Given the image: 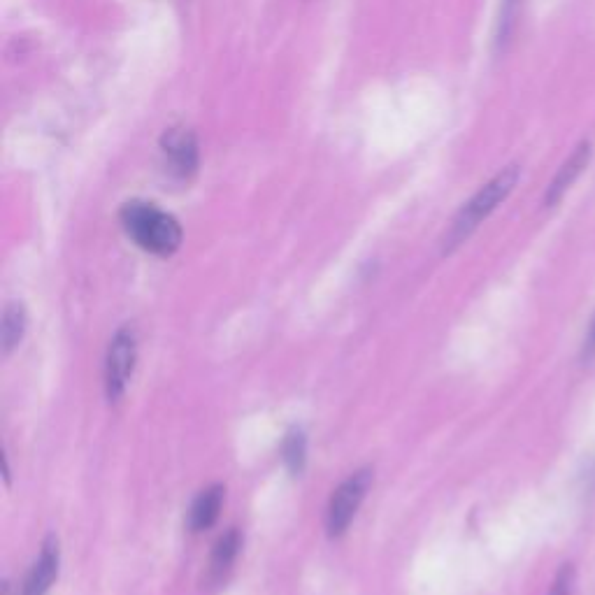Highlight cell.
I'll use <instances>...</instances> for the list:
<instances>
[{
    "label": "cell",
    "instance_id": "obj_1",
    "mask_svg": "<svg viewBox=\"0 0 595 595\" xmlns=\"http://www.w3.org/2000/svg\"><path fill=\"white\" fill-rule=\"evenodd\" d=\"M121 226L128 238L147 254L168 258L182 247L184 233L179 221L154 203H142V200L126 203L121 210Z\"/></svg>",
    "mask_w": 595,
    "mask_h": 595
},
{
    "label": "cell",
    "instance_id": "obj_2",
    "mask_svg": "<svg viewBox=\"0 0 595 595\" xmlns=\"http://www.w3.org/2000/svg\"><path fill=\"white\" fill-rule=\"evenodd\" d=\"M519 177H521L519 166H507L505 170H500L491 182H486L482 189H479L475 196L461 207V212L456 214V219L451 221L449 231L442 240V254H454L456 249L461 247L463 242L468 240L470 235L498 210V205L510 196L514 186L519 184Z\"/></svg>",
    "mask_w": 595,
    "mask_h": 595
},
{
    "label": "cell",
    "instance_id": "obj_3",
    "mask_svg": "<svg viewBox=\"0 0 595 595\" xmlns=\"http://www.w3.org/2000/svg\"><path fill=\"white\" fill-rule=\"evenodd\" d=\"M372 484V472L370 470H358L349 479L333 491L331 503H328L326 510V533L333 540H338L344 533H347L351 521L356 519L358 510H361L365 496H368V489Z\"/></svg>",
    "mask_w": 595,
    "mask_h": 595
},
{
    "label": "cell",
    "instance_id": "obj_4",
    "mask_svg": "<svg viewBox=\"0 0 595 595\" xmlns=\"http://www.w3.org/2000/svg\"><path fill=\"white\" fill-rule=\"evenodd\" d=\"M135 361H138V338L131 326L117 331L105 358V391L112 403L124 396L128 382H131Z\"/></svg>",
    "mask_w": 595,
    "mask_h": 595
},
{
    "label": "cell",
    "instance_id": "obj_5",
    "mask_svg": "<svg viewBox=\"0 0 595 595\" xmlns=\"http://www.w3.org/2000/svg\"><path fill=\"white\" fill-rule=\"evenodd\" d=\"M59 565H61V549L56 535H49L45 544H42L38 561L33 563V568L28 570V575L21 584L17 595H47L52 584L59 577Z\"/></svg>",
    "mask_w": 595,
    "mask_h": 595
},
{
    "label": "cell",
    "instance_id": "obj_6",
    "mask_svg": "<svg viewBox=\"0 0 595 595\" xmlns=\"http://www.w3.org/2000/svg\"><path fill=\"white\" fill-rule=\"evenodd\" d=\"M591 159H593V142L582 140L575 147V152L570 154V159L558 168L556 177L551 179V184L547 186V193H544V207H556L561 203L565 193H568L572 189V184L579 179V175L589 168Z\"/></svg>",
    "mask_w": 595,
    "mask_h": 595
},
{
    "label": "cell",
    "instance_id": "obj_7",
    "mask_svg": "<svg viewBox=\"0 0 595 595\" xmlns=\"http://www.w3.org/2000/svg\"><path fill=\"white\" fill-rule=\"evenodd\" d=\"M163 154H166V163L175 177L186 179L198 168L196 138L186 128H170L163 135Z\"/></svg>",
    "mask_w": 595,
    "mask_h": 595
},
{
    "label": "cell",
    "instance_id": "obj_8",
    "mask_svg": "<svg viewBox=\"0 0 595 595\" xmlns=\"http://www.w3.org/2000/svg\"><path fill=\"white\" fill-rule=\"evenodd\" d=\"M224 493V486L219 484L198 493V498L191 503L189 521H186L191 533H203V530H210L217 523L221 505H224Z\"/></svg>",
    "mask_w": 595,
    "mask_h": 595
},
{
    "label": "cell",
    "instance_id": "obj_9",
    "mask_svg": "<svg viewBox=\"0 0 595 595\" xmlns=\"http://www.w3.org/2000/svg\"><path fill=\"white\" fill-rule=\"evenodd\" d=\"M28 326L26 307L21 303H7L3 312V324H0V344H3V354H10L12 349L19 347L24 340Z\"/></svg>",
    "mask_w": 595,
    "mask_h": 595
},
{
    "label": "cell",
    "instance_id": "obj_10",
    "mask_svg": "<svg viewBox=\"0 0 595 595\" xmlns=\"http://www.w3.org/2000/svg\"><path fill=\"white\" fill-rule=\"evenodd\" d=\"M282 458L293 475H300L307 461V437L300 428H293L282 442Z\"/></svg>",
    "mask_w": 595,
    "mask_h": 595
},
{
    "label": "cell",
    "instance_id": "obj_11",
    "mask_svg": "<svg viewBox=\"0 0 595 595\" xmlns=\"http://www.w3.org/2000/svg\"><path fill=\"white\" fill-rule=\"evenodd\" d=\"M238 551H240V533L233 528V530H228L224 537H221V540L217 542V547H214V551H212L210 568L214 575L217 577L224 575V572L233 565Z\"/></svg>",
    "mask_w": 595,
    "mask_h": 595
},
{
    "label": "cell",
    "instance_id": "obj_12",
    "mask_svg": "<svg viewBox=\"0 0 595 595\" xmlns=\"http://www.w3.org/2000/svg\"><path fill=\"white\" fill-rule=\"evenodd\" d=\"M577 582V570L572 563H563L561 570L556 572L554 584H551L549 595H572V589H575Z\"/></svg>",
    "mask_w": 595,
    "mask_h": 595
},
{
    "label": "cell",
    "instance_id": "obj_13",
    "mask_svg": "<svg viewBox=\"0 0 595 595\" xmlns=\"http://www.w3.org/2000/svg\"><path fill=\"white\" fill-rule=\"evenodd\" d=\"M589 344L595 347V321H593V328H591V335H589Z\"/></svg>",
    "mask_w": 595,
    "mask_h": 595
}]
</instances>
